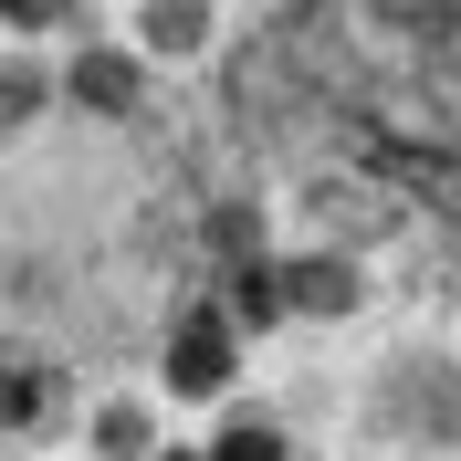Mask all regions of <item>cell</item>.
<instances>
[{
  "label": "cell",
  "mask_w": 461,
  "mask_h": 461,
  "mask_svg": "<svg viewBox=\"0 0 461 461\" xmlns=\"http://www.w3.org/2000/svg\"><path fill=\"white\" fill-rule=\"evenodd\" d=\"M168 377H178V399H200V388H221V377H230V336H221V315H210V325H189V336H178Z\"/></svg>",
  "instance_id": "6da1fadb"
},
{
  "label": "cell",
  "mask_w": 461,
  "mask_h": 461,
  "mask_svg": "<svg viewBox=\"0 0 461 461\" xmlns=\"http://www.w3.org/2000/svg\"><path fill=\"white\" fill-rule=\"evenodd\" d=\"M0 11H11V22H53L63 0H0Z\"/></svg>",
  "instance_id": "7a4b0ae2"
},
{
  "label": "cell",
  "mask_w": 461,
  "mask_h": 461,
  "mask_svg": "<svg viewBox=\"0 0 461 461\" xmlns=\"http://www.w3.org/2000/svg\"><path fill=\"white\" fill-rule=\"evenodd\" d=\"M221 461H273V440H230V451Z\"/></svg>",
  "instance_id": "3957f363"
}]
</instances>
